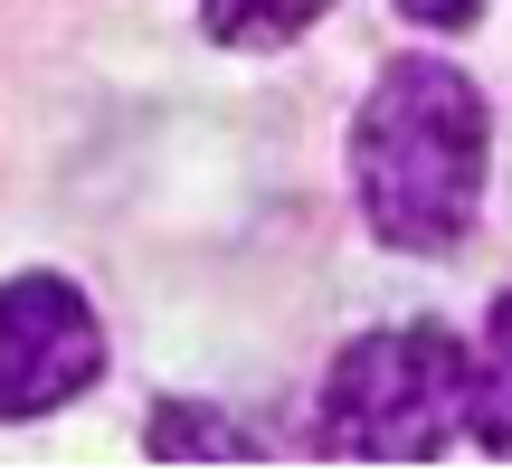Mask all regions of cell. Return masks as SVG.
Instances as JSON below:
<instances>
[{"mask_svg":"<svg viewBox=\"0 0 512 474\" xmlns=\"http://www.w3.org/2000/svg\"><path fill=\"white\" fill-rule=\"evenodd\" d=\"M484 152H494V124H484V86L465 67L446 57L380 67L370 105L351 114V190H361L370 237L408 256L456 247L484 200Z\"/></svg>","mask_w":512,"mask_h":474,"instance_id":"6da1fadb","label":"cell"},{"mask_svg":"<svg viewBox=\"0 0 512 474\" xmlns=\"http://www.w3.org/2000/svg\"><path fill=\"white\" fill-rule=\"evenodd\" d=\"M465 427V342L437 323H389L332 361L323 380V446L370 465H418Z\"/></svg>","mask_w":512,"mask_h":474,"instance_id":"7a4b0ae2","label":"cell"},{"mask_svg":"<svg viewBox=\"0 0 512 474\" xmlns=\"http://www.w3.org/2000/svg\"><path fill=\"white\" fill-rule=\"evenodd\" d=\"M105 370V323L67 275H10L0 285V427L48 418Z\"/></svg>","mask_w":512,"mask_h":474,"instance_id":"3957f363","label":"cell"},{"mask_svg":"<svg viewBox=\"0 0 512 474\" xmlns=\"http://www.w3.org/2000/svg\"><path fill=\"white\" fill-rule=\"evenodd\" d=\"M465 427L494 456H512V294L484 313V342L465 351Z\"/></svg>","mask_w":512,"mask_h":474,"instance_id":"277c9868","label":"cell"},{"mask_svg":"<svg viewBox=\"0 0 512 474\" xmlns=\"http://www.w3.org/2000/svg\"><path fill=\"white\" fill-rule=\"evenodd\" d=\"M332 0H200V19H209V38L219 48H285L294 29H313Z\"/></svg>","mask_w":512,"mask_h":474,"instance_id":"5b68a950","label":"cell"},{"mask_svg":"<svg viewBox=\"0 0 512 474\" xmlns=\"http://www.w3.org/2000/svg\"><path fill=\"white\" fill-rule=\"evenodd\" d=\"M152 456H247V437L209 427V408H181V399H162V408H152Z\"/></svg>","mask_w":512,"mask_h":474,"instance_id":"8992f818","label":"cell"},{"mask_svg":"<svg viewBox=\"0 0 512 474\" xmlns=\"http://www.w3.org/2000/svg\"><path fill=\"white\" fill-rule=\"evenodd\" d=\"M408 19H418V29H475L484 19V0H399Z\"/></svg>","mask_w":512,"mask_h":474,"instance_id":"52a82bcc","label":"cell"}]
</instances>
